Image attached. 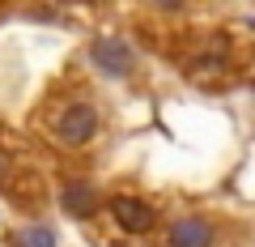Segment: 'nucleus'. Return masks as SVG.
<instances>
[{"mask_svg": "<svg viewBox=\"0 0 255 247\" xmlns=\"http://www.w3.org/2000/svg\"><path fill=\"white\" fill-rule=\"evenodd\" d=\"M60 201H64L68 213H90L94 209V188H90V183H68Z\"/></svg>", "mask_w": 255, "mask_h": 247, "instance_id": "obj_5", "label": "nucleus"}, {"mask_svg": "<svg viewBox=\"0 0 255 247\" xmlns=\"http://www.w3.org/2000/svg\"><path fill=\"white\" fill-rule=\"evenodd\" d=\"M94 132H98V111H94V102H68V107L55 115L51 137L60 141L64 149H81V145L94 141Z\"/></svg>", "mask_w": 255, "mask_h": 247, "instance_id": "obj_1", "label": "nucleus"}, {"mask_svg": "<svg viewBox=\"0 0 255 247\" xmlns=\"http://www.w3.org/2000/svg\"><path fill=\"white\" fill-rule=\"evenodd\" d=\"M90 55H94V64H98L102 73H111V77H128L132 73V47H128L124 38H115V34H102Z\"/></svg>", "mask_w": 255, "mask_h": 247, "instance_id": "obj_2", "label": "nucleus"}, {"mask_svg": "<svg viewBox=\"0 0 255 247\" xmlns=\"http://www.w3.org/2000/svg\"><path fill=\"white\" fill-rule=\"evenodd\" d=\"M13 247H55V230L51 226H26L13 235Z\"/></svg>", "mask_w": 255, "mask_h": 247, "instance_id": "obj_6", "label": "nucleus"}, {"mask_svg": "<svg viewBox=\"0 0 255 247\" xmlns=\"http://www.w3.org/2000/svg\"><path fill=\"white\" fill-rule=\"evenodd\" d=\"M170 243L174 247H213V226L200 218H179L170 226Z\"/></svg>", "mask_w": 255, "mask_h": 247, "instance_id": "obj_4", "label": "nucleus"}, {"mask_svg": "<svg viewBox=\"0 0 255 247\" xmlns=\"http://www.w3.org/2000/svg\"><path fill=\"white\" fill-rule=\"evenodd\" d=\"M4 179H9V158L0 154V183H4Z\"/></svg>", "mask_w": 255, "mask_h": 247, "instance_id": "obj_7", "label": "nucleus"}, {"mask_svg": "<svg viewBox=\"0 0 255 247\" xmlns=\"http://www.w3.org/2000/svg\"><path fill=\"white\" fill-rule=\"evenodd\" d=\"M111 213H115V222L124 230H132V235H140V230L153 226V205L136 201V196H115V201H111Z\"/></svg>", "mask_w": 255, "mask_h": 247, "instance_id": "obj_3", "label": "nucleus"}]
</instances>
